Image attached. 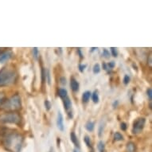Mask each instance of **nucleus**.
I'll return each instance as SVG.
<instances>
[{
  "instance_id": "obj_1",
  "label": "nucleus",
  "mask_w": 152,
  "mask_h": 152,
  "mask_svg": "<svg viewBox=\"0 0 152 152\" xmlns=\"http://www.w3.org/2000/svg\"><path fill=\"white\" fill-rule=\"evenodd\" d=\"M0 142L7 151L20 152L23 143V136L15 130L0 127Z\"/></svg>"
},
{
  "instance_id": "obj_2",
  "label": "nucleus",
  "mask_w": 152,
  "mask_h": 152,
  "mask_svg": "<svg viewBox=\"0 0 152 152\" xmlns=\"http://www.w3.org/2000/svg\"><path fill=\"white\" fill-rule=\"evenodd\" d=\"M17 80V72L13 68L3 67L0 70V87H7Z\"/></svg>"
},
{
  "instance_id": "obj_3",
  "label": "nucleus",
  "mask_w": 152,
  "mask_h": 152,
  "mask_svg": "<svg viewBox=\"0 0 152 152\" xmlns=\"http://www.w3.org/2000/svg\"><path fill=\"white\" fill-rule=\"evenodd\" d=\"M0 107L2 109L8 111V112H14L19 110L22 107V100L19 95L15 94L7 100H4V102L1 104Z\"/></svg>"
},
{
  "instance_id": "obj_4",
  "label": "nucleus",
  "mask_w": 152,
  "mask_h": 152,
  "mask_svg": "<svg viewBox=\"0 0 152 152\" xmlns=\"http://www.w3.org/2000/svg\"><path fill=\"white\" fill-rule=\"evenodd\" d=\"M21 122L20 115L15 112H8L0 115V124H18Z\"/></svg>"
},
{
  "instance_id": "obj_5",
  "label": "nucleus",
  "mask_w": 152,
  "mask_h": 152,
  "mask_svg": "<svg viewBox=\"0 0 152 152\" xmlns=\"http://www.w3.org/2000/svg\"><path fill=\"white\" fill-rule=\"evenodd\" d=\"M145 124H146L145 118H139L135 121H134L133 126H132V133L135 135H138V134L141 133L144 128Z\"/></svg>"
},
{
  "instance_id": "obj_6",
  "label": "nucleus",
  "mask_w": 152,
  "mask_h": 152,
  "mask_svg": "<svg viewBox=\"0 0 152 152\" xmlns=\"http://www.w3.org/2000/svg\"><path fill=\"white\" fill-rule=\"evenodd\" d=\"M63 100V104H64V108L67 112L69 118H72V112H70V110L72 108V102L70 100L69 97L67 96V97L64 98Z\"/></svg>"
},
{
  "instance_id": "obj_7",
  "label": "nucleus",
  "mask_w": 152,
  "mask_h": 152,
  "mask_svg": "<svg viewBox=\"0 0 152 152\" xmlns=\"http://www.w3.org/2000/svg\"><path fill=\"white\" fill-rule=\"evenodd\" d=\"M12 52L10 50L1 52L0 53V63H4L6 61H8L10 58H12Z\"/></svg>"
},
{
  "instance_id": "obj_8",
  "label": "nucleus",
  "mask_w": 152,
  "mask_h": 152,
  "mask_svg": "<svg viewBox=\"0 0 152 152\" xmlns=\"http://www.w3.org/2000/svg\"><path fill=\"white\" fill-rule=\"evenodd\" d=\"M57 126L58 128L61 132H63L65 130V126H64V118L61 114V112H58V118H57Z\"/></svg>"
},
{
  "instance_id": "obj_9",
  "label": "nucleus",
  "mask_w": 152,
  "mask_h": 152,
  "mask_svg": "<svg viewBox=\"0 0 152 152\" xmlns=\"http://www.w3.org/2000/svg\"><path fill=\"white\" fill-rule=\"evenodd\" d=\"M70 87H71V89L73 91V92H78L79 91V88H80V85L78 81L74 77H72L70 79Z\"/></svg>"
},
{
  "instance_id": "obj_10",
  "label": "nucleus",
  "mask_w": 152,
  "mask_h": 152,
  "mask_svg": "<svg viewBox=\"0 0 152 152\" xmlns=\"http://www.w3.org/2000/svg\"><path fill=\"white\" fill-rule=\"evenodd\" d=\"M70 140H71L72 143L77 147V148L80 147V143H79V141H78V138L76 135V134H75V132H72L70 133Z\"/></svg>"
},
{
  "instance_id": "obj_11",
  "label": "nucleus",
  "mask_w": 152,
  "mask_h": 152,
  "mask_svg": "<svg viewBox=\"0 0 152 152\" xmlns=\"http://www.w3.org/2000/svg\"><path fill=\"white\" fill-rule=\"evenodd\" d=\"M126 151L127 152H136V146L133 142H127L126 146Z\"/></svg>"
},
{
  "instance_id": "obj_12",
  "label": "nucleus",
  "mask_w": 152,
  "mask_h": 152,
  "mask_svg": "<svg viewBox=\"0 0 152 152\" xmlns=\"http://www.w3.org/2000/svg\"><path fill=\"white\" fill-rule=\"evenodd\" d=\"M92 96V92L90 91H85L82 95V101L84 103H87L88 102L90 97Z\"/></svg>"
},
{
  "instance_id": "obj_13",
  "label": "nucleus",
  "mask_w": 152,
  "mask_h": 152,
  "mask_svg": "<svg viewBox=\"0 0 152 152\" xmlns=\"http://www.w3.org/2000/svg\"><path fill=\"white\" fill-rule=\"evenodd\" d=\"M85 127L88 132H93V130H94L95 128L94 122H92V121H88V122L85 124Z\"/></svg>"
},
{
  "instance_id": "obj_14",
  "label": "nucleus",
  "mask_w": 152,
  "mask_h": 152,
  "mask_svg": "<svg viewBox=\"0 0 152 152\" xmlns=\"http://www.w3.org/2000/svg\"><path fill=\"white\" fill-rule=\"evenodd\" d=\"M91 96H92V101H93V103H95V104H98V103H99V100H100V97H99L98 91L95 90Z\"/></svg>"
},
{
  "instance_id": "obj_15",
  "label": "nucleus",
  "mask_w": 152,
  "mask_h": 152,
  "mask_svg": "<svg viewBox=\"0 0 152 152\" xmlns=\"http://www.w3.org/2000/svg\"><path fill=\"white\" fill-rule=\"evenodd\" d=\"M58 96H60L61 99L67 97L68 96V92L65 88H60L58 90Z\"/></svg>"
},
{
  "instance_id": "obj_16",
  "label": "nucleus",
  "mask_w": 152,
  "mask_h": 152,
  "mask_svg": "<svg viewBox=\"0 0 152 152\" xmlns=\"http://www.w3.org/2000/svg\"><path fill=\"white\" fill-rule=\"evenodd\" d=\"M98 151L100 152H104L105 151V144L104 142H103L102 140H100V142H98L97 145Z\"/></svg>"
},
{
  "instance_id": "obj_17",
  "label": "nucleus",
  "mask_w": 152,
  "mask_h": 152,
  "mask_svg": "<svg viewBox=\"0 0 152 152\" xmlns=\"http://www.w3.org/2000/svg\"><path fill=\"white\" fill-rule=\"evenodd\" d=\"M104 123H103V121L100 124V126H99V129H98V135L99 137H101L103 135V132H104Z\"/></svg>"
},
{
  "instance_id": "obj_18",
  "label": "nucleus",
  "mask_w": 152,
  "mask_h": 152,
  "mask_svg": "<svg viewBox=\"0 0 152 152\" xmlns=\"http://www.w3.org/2000/svg\"><path fill=\"white\" fill-rule=\"evenodd\" d=\"M113 138H114L115 141H122L124 140V136L122 135V134H120V132H115Z\"/></svg>"
},
{
  "instance_id": "obj_19",
  "label": "nucleus",
  "mask_w": 152,
  "mask_h": 152,
  "mask_svg": "<svg viewBox=\"0 0 152 152\" xmlns=\"http://www.w3.org/2000/svg\"><path fill=\"white\" fill-rule=\"evenodd\" d=\"M84 141H85V144L87 145L88 147H90V148H92V142H91V140H90L89 136H88V135H85V137H84Z\"/></svg>"
},
{
  "instance_id": "obj_20",
  "label": "nucleus",
  "mask_w": 152,
  "mask_h": 152,
  "mask_svg": "<svg viewBox=\"0 0 152 152\" xmlns=\"http://www.w3.org/2000/svg\"><path fill=\"white\" fill-rule=\"evenodd\" d=\"M33 56H34V59L37 60V58H38V56H39V50L37 49V47H34L33 48Z\"/></svg>"
},
{
  "instance_id": "obj_21",
  "label": "nucleus",
  "mask_w": 152,
  "mask_h": 152,
  "mask_svg": "<svg viewBox=\"0 0 152 152\" xmlns=\"http://www.w3.org/2000/svg\"><path fill=\"white\" fill-rule=\"evenodd\" d=\"M46 72H47V70L45 69V68H42V83L46 81Z\"/></svg>"
},
{
  "instance_id": "obj_22",
  "label": "nucleus",
  "mask_w": 152,
  "mask_h": 152,
  "mask_svg": "<svg viewBox=\"0 0 152 152\" xmlns=\"http://www.w3.org/2000/svg\"><path fill=\"white\" fill-rule=\"evenodd\" d=\"M92 71H93V73L96 74V73H99L100 72V66L99 64H95L94 66H93V69H92Z\"/></svg>"
},
{
  "instance_id": "obj_23",
  "label": "nucleus",
  "mask_w": 152,
  "mask_h": 152,
  "mask_svg": "<svg viewBox=\"0 0 152 152\" xmlns=\"http://www.w3.org/2000/svg\"><path fill=\"white\" fill-rule=\"evenodd\" d=\"M110 50H111V53L112 54V56H113L114 58H116L118 56V52L117 50H116V48L111 47L110 48Z\"/></svg>"
},
{
  "instance_id": "obj_24",
  "label": "nucleus",
  "mask_w": 152,
  "mask_h": 152,
  "mask_svg": "<svg viewBox=\"0 0 152 152\" xmlns=\"http://www.w3.org/2000/svg\"><path fill=\"white\" fill-rule=\"evenodd\" d=\"M102 55L104 56V58H107H107H110V55H111V53H110L108 50H106V49H104V50H103Z\"/></svg>"
},
{
  "instance_id": "obj_25",
  "label": "nucleus",
  "mask_w": 152,
  "mask_h": 152,
  "mask_svg": "<svg viewBox=\"0 0 152 152\" xmlns=\"http://www.w3.org/2000/svg\"><path fill=\"white\" fill-rule=\"evenodd\" d=\"M147 97H148V99H149L150 101H151L152 100V89L151 88H147Z\"/></svg>"
},
{
  "instance_id": "obj_26",
  "label": "nucleus",
  "mask_w": 152,
  "mask_h": 152,
  "mask_svg": "<svg viewBox=\"0 0 152 152\" xmlns=\"http://www.w3.org/2000/svg\"><path fill=\"white\" fill-rule=\"evenodd\" d=\"M130 80H131V78H130V77L128 76V75H125L124 77V80H123V81H124V85H128L130 82Z\"/></svg>"
},
{
  "instance_id": "obj_27",
  "label": "nucleus",
  "mask_w": 152,
  "mask_h": 152,
  "mask_svg": "<svg viewBox=\"0 0 152 152\" xmlns=\"http://www.w3.org/2000/svg\"><path fill=\"white\" fill-rule=\"evenodd\" d=\"M44 104H45V109L47 110V111H50V108H51V103L49 101V100H45V103H44Z\"/></svg>"
},
{
  "instance_id": "obj_28",
  "label": "nucleus",
  "mask_w": 152,
  "mask_h": 152,
  "mask_svg": "<svg viewBox=\"0 0 152 152\" xmlns=\"http://www.w3.org/2000/svg\"><path fill=\"white\" fill-rule=\"evenodd\" d=\"M6 100V96H5V95H4V93H3V92H0V106H1V104L4 102V100Z\"/></svg>"
},
{
  "instance_id": "obj_29",
  "label": "nucleus",
  "mask_w": 152,
  "mask_h": 152,
  "mask_svg": "<svg viewBox=\"0 0 152 152\" xmlns=\"http://www.w3.org/2000/svg\"><path fill=\"white\" fill-rule=\"evenodd\" d=\"M127 128V125L126 123L122 122L121 123V124H120V129L122 130V131H126Z\"/></svg>"
},
{
  "instance_id": "obj_30",
  "label": "nucleus",
  "mask_w": 152,
  "mask_h": 152,
  "mask_svg": "<svg viewBox=\"0 0 152 152\" xmlns=\"http://www.w3.org/2000/svg\"><path fill=\"white\" fill-rule=\"evenodd\" d=\"M46 81L49 85H50V72L49 70H47V72H46Z\"/></svg>"
},
{
  "instance_id": "obj_31",
  "label": "nucleus",
  "mask_w": 152,
  "mask_h": 152,
  "mask_svg": "<svg viewBox=\"0 0 152 152\" xmlns=\"http://www.w3.org/2000/svg\"><path fill=\"white\" fill-rule=\"evenodd\" d=\"M79 70L80 72H83L85 71V68H86V65H79Z\"/></svg>"
},
{
  "instance_id": "obj_32",
  "label": "nucleus",
  "mask_w": 152,
  "mask_h": 152,
  "mask_svg": "<svg viewBox=\"0 0 152 152\" xmlns=\"http://www.w3.org/2000/svg\"><path fill=\"white\" fill-rule=\"evenodd\" d=\"M107 65V67L109 68V69H113V68L115 67V63L114 62V61H111V62L108 63Z\"/></svg>"
},
{
  "instance_id": "obj_33",
  "label": "nucleus",
  "mask_w": 152,
  "mask_h": 152,
  "mask_svg": "<svg viewBox=\"0 0 152 152\" xmlns=\"http://www.w3.org/2000/svg\"><path fill=\"white\" fill-rule=\"evenodd\" d=\"M60 81H61V84L62 85H66V79H65L64 77H61L60 79Z\"/></svg>"
},
{
  "instance_id": "obj_34",
  "label": "nucleus",
  "mask_w": 152,
  "mask_h": 152,
  "mask_svg": "<svg viewBox=\"0 0 152 152\" xmlns=\"http://www.w3.org/2000/svg\"><path fill=\"white\" fill-rule=\"evenodd\" d=\"M77 53H78V54H79V56H80V59L84 58V56H83L82 52H81V50H80V48H77Z\"/></svg>"
},
{
  "instance_id": "obj_35",
  "label": "nucleus",
  "mask_w": 152,
  "mask_h": 152,
  "mask_svg": "<svg viewBox=\"0 0 152 152\" xmlns=\"http://www.w3.org/2000/svg\"><path fill=\"white\" fill-rule=\"evenodd\" d=\"M151 62H152V60H151V55L150 54L149 57H148V59H147V63H148V65L150 66H151Z\"/></svg>"
},
{
  "instance_id": "obj_36",
  "label": "nucleus",
  "mask_w": 152,
  "mask_h": 152,
  "mask_svg": "<svg viewBox=\"0 0 152 152\" xmlns=\"http://www.w3.org/2000/svg\"><path fill=\"white\" fill-rule=\"evenodd\" d=\"M118 104H119V101H118V100H115V101H114L113 104H112V106H113L114 107H117Z\"/></svg>"
},
{
  "instance_id": "obj_37",
  "label": "nucleus",
  "mask_w": 152,
  "mask_h": 152,
  "mask_svg": "<svg viewBox=\"0 0 152 152\" xmlns=\"http://www.w3.org/2000/svg\"><path fill=\"white\" fill-rule=\"evenodd\" d=\"M103 68H104V70H107V64H105V63H104V64H103Z\"/></svg>"
},
{
  "instance_id": "obj_38",
  "label": "nucleus",
  "mask_w": 152,
  "mask_h": 152,
  "mask_svg": "<svg viewBox=\"0 0 152 152\" xmlns=\"http://www.w3.org/2000/svg\"><path fill=\"white\" fill-rule=\"evenodd\" d=\"M95 50H97V48L96 47H93V48H91V52H93Z\"/></svg>"
},
{
  "instance_id": "obj_39",
  "label": "nucleus",
  "mask_w": 152,
  "mask_h": 152,
  "mask_svg": "<svg viewBox=\"0 0 152 152\" xmlns=\"http://www.w3.org/2000/svg\"><path fill=\"white\" fill-rule=\"evenodd\" d=\"M73 152H79V151H78L77 150H76V149H75V150H73Z\"/></svg>"
},
{
  "instance_id": "obj_40",
  "label": "nucleus",
  "mask_w": 152,
  "mask_h": 152,
  "mask_svg": "<svg viewBox=\"0 0 152 152\" xmlns=\"http://www.w3.org/2000/svg\"><path fill=\"white\" fill-rule=\"evenodd\" d=\"M1 52H2V51H1V50H0V53H1Z\"/></svg>"
}]
</instances>
